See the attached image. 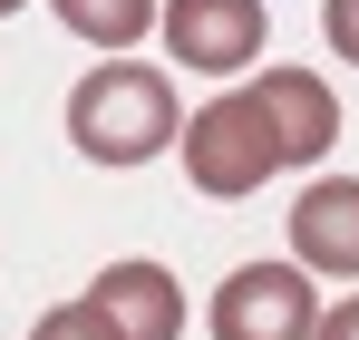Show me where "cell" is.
Returning <instances> with one entry per match:
<instances>
[{"instance_id": "6da1fadb", "label": "cell", "mask_w": 359, "mask_h": 340, "mask_svg": "<svg viewBox=\"0 0 359 340\" xmlns=\"http://www.w3.org/2000/svg\"><path fill=\"white\" fill-rule=\"evenodd\" d=\"M340 146V98L311 78V68H272L233 98H204L194 126H184V185L214 195V204H243L262 175H292V166H320Z\"/></svg>"}, {"instance_id": "7a4b0ae2", "label": "cell", "mask_w": 359, "mask_h": 340, "mask_svg": "<svg viewBox=\"0 0 359 340\" xmlns=\"http://www.w3.org/2000/svg\"><path fill=\"white\" fill-rule=\"evenodd\" d=\"M68 146H78L88 166H146V156L184 146L175 78L146 68V58H126V49H107L78 88H68Z\"/></svg>"}, {"instance_id": "3957f363", "label": "cell", "mask_w": 359, "mask_h": 340, "mask_svg": "<svg viewBox=\"0 0 359 340\" xmlns=\"http://www.w3.org/2000/svg\"><path fill=\"white\" fill-rule=\"evenodd\" d=\"M204 331L214 340H311L320 331L311 263H243V273H224L214 301H204Z\"/></svg>"}, {"instance_id": "277c9868", "label": "cell", "mask_w": 359, "mask_h": 340, "mask_svg": "<svg viewBox=\"0 0 359 340\" xmlns=\"http://www.w3.org/2000/svg\"><path fill=\"white\" fill-rule=\"evenodd\" d=\"M165 49L194 78H233L262 58V0H165Z\"/></svg>"}, {"instance_id": "5b68a950", "label": "cell", "mask_w": 359, "mask_h": 340, "mask_svg": "<svg viewBox=\"0 0 359 340\" xmlns=\"http://www.w3.org/2000/svg\"><path fill=\"white\" fill-rule=\"evenodd\" d=\"M88 301L107 311L117 340H184V282L165 273V263H146V253L107 263V273L88 282Z\"/></svg>"}, {"instance_id": "8992f818", "label": "cell", "mask_w": 359, "mask_h": 340, "mask_svg": "<svg viewBox=\"0 0 359 340\" xmlns=\"http://www.w3.org/2000/svg\"><path fill=\"white\" fill-rule=\"evenodd\" d=\"M292 263L359 282V175H311L292 195Z\"/></svg>"}, {"instance_id": "52a82bcc", "label": "cell", "mask_w": 359, "mask_h": 340, "mask_svg": "<svg viewBox=\"0 0 359 340\" xmlns=\"http://www.w3.org/2000/svg\"><path fill=\"white\" fill-rule=\"evenodd\" d=\"M49 10H59L88 49H136V39L165 20V0H49Z\"/></svg>"}, {"instance_id": "ba28073f", "label": "cell", "mask_w": 359, "mask_h": 340, "mask_svg": "<svg viewBox=\"0 0 359 340\" xmlns=\"http://www.w3.org/2000/svg\"><path fill=\"white\" fill-rule=\"evenodd\" d=\"M29 340H117V331H107V311L78 292V301H59V311H39V321H29Z\"/></svg>"}, {"instance_id": "9c48e42d", "label": "cell", "mask_w": 359, "mask_h": 340, "mask_svg": "<svg viewBox=\"0 0 359 340\" xmlns=\"http://www.w3.org/2000/svg\"><path fill=\"white\" fill-rule=\"evenodd\" d=\"M320 39H330V49L359 68V0H330V10H320Z\"/></svg>"}, {"instance_id": "30bf717a", "label": "cell", "mask_w": 359, "mask_h": 340, "mask_svg": "<svg viewBox=\"0 0 359 340\" xmlns=\"http://www.w3.org/2000/svg\"><path fill=\"white\" fill-rule=\"evenodd\" d=\"M311 340H359V292H350V301H330V311H320V331H311Z\"/></svg>"}, {"instance_id": "8fae6325", "label": "cell", "mask_w": 359, "mask_h": 340, "mask_svg": "<svg viewBox=\"0 0 359 340\" xmlns=\"http://www.w3.org/2000/svg\"><path fill=\"white\" fill-rule=\"evenodd\" d=\"M10 10H29V0H0V20H10Z\"/></svg>"}]
</instances>
